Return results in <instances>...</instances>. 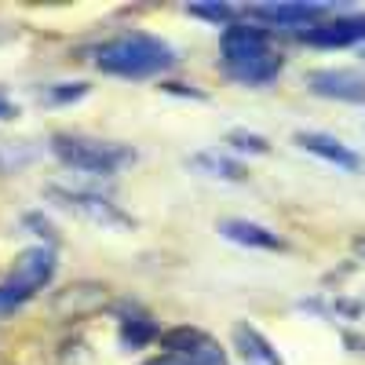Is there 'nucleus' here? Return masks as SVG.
<instances>
[{
	"mask_svg": "<svg viewBox=\"0 0 365 365\" xmlns=\"http://www.w3.org/2000/svg\"><path fill=\"white\" fill-rule=\"evenodd\" d=\"M146 365H187V361H182V358H175V354H168V351H165V354H158V358H150Z\"/></svg>",
	"mask_w": 365,
	"mask_h": 365,
	"instance_id": "obj_19",
	"label": "nucleus"
},
{
	"mask_svg": "<svg viewBox=\"0 0 365 365\" xmlns=\"http://www.w3.org/2000/svg\"><path fill=\"white\" fill-rule=\"evenodd\" d=\"M332 8L325 4H252L245 15L256 19V22H267V26H318Z\"/></svg>",
	"mask_w": 365,
	"mask_h": 365,
	"instance_id": "obj_8",
	"label": "nucleus"
},
{
	"mask_svg": "<svg viewBox=\"0 0 365 365\" xmlns=\"http://www.w3.org/2000/svg\"><path fill=\"white\" fill-rule=\"evenodd\" d=\"M154 336H158L154 322L143 318V314H125V322H120V340H125V347H128V344H132V347H139V344L154 340Z\"/></svg>",
	"mask_w": 365,
	"mask_h": 365,
	"instance_id": "obj_14",
	"label": "nucleus"
},
{
	"mask_svg": "<svg viewBox=\"0 0 365 365\" xmlns=\"http://www.w3.org/2000/svg\"><path fill=\"white\" fill-rule=\"evenodd\" d=\"M48 201L63 205L66 212H73V216L96 223L103 230H125L132 227V216H125L113 201L99 197V194H88V190H63V187H48Z\"/></svg>",
	"mask_w": 365,
	"mask_h": 365,
	"instance_id": "obj_5",
	"label": "nucleus"
},
{
	"mask_svg": "<svg viewBox=\"0 0 365 365\" xmlns=\"http://www.w3.org/2000/svg\"><path fill=\"white\" fill-rule=\"evenodd\" d=\"M187 15H194V19H208V22H216V26L227 29V26H234L237 8H230V4H190Z\"/></svg>",
	"mask_w": 365,
	"mask_h": 365,
	"instance_id": "obj_15",
	"label": "nucleus"
},
{
	"mask_svg": "<svg viewBox=\"0 0 365 365\" xmlns=\"http://www.w3.org/2000/svg\"><path fill=\"white\" fill-rule=\"evenodd\" d=\"M220 234H223L227 241H234V245H249V249H267V252L285 249V241L274 234V230H267V227H259V223H249V220H227V223L220 227Z\"/></svg>",
	"mask_w": 365,
	"mask_h": 365,
	"instance_id": "obj_11",
	"label": "nucleus"
},
{
	"mask_svg": "<svg viewBox=\"0 0 365 365\" xmlns=\"http://www.w3.org/2000/svg\"><path fill=\"white\" fill-rule=\"evenodd\" d=\"M96 66L110 77H158L175 66V48L154 34H125L96 48Z\"/></svg>",
	"mask_w": 365,
	"mask_h": 365,
	"instance_id": "obj_2",
	"label": "nucleus"
},
{
	"mask_svg": "<svg viewBox=\"0 0 365 365\" xmlns=\"http://www.w3.org/2000/svg\"><path fill=\"white\" fill-rule=\"evenodd\" d=\"M55 278V249L51 245H34L22 249L8 270V278L0 282V311H15L26 299H34L48 282Z\"/></svg>",
	"mask_w": 365,
	"mask_h": 365,
	"instance_id": "obj_4",
	"label": "nucleus"
},
{
	"mask_svg": "<svg viewBox=\"0 0 365 365\" xmlns=\"http://www.w3.org/2000/svg\"><path fill=\"white\" fill-rule=\"evenodd\" d=\"M194 172H201V175H208V179H223V182H241L249 172H245V165H237L234 158H223V154H194L190 161H187Z\"/></svg>",
	"mask_w": 365,
	"mask_h": 365,
	"instance_id": "obj_13",
	"label": "nucleus"
},
{
	"mask_svg": "<svg viewBox=\"0 0 365 365\" xmlns=\"http://www.w3.org/2000/svg\"><path fill=\"white\" fill-rule=\"evenodd\" d=\"M296 143L307 150V154H314V158H322V161H329V165H336V168H344V172L361 168V158L354 154V150L344 146L340 139L325 135V132H296Z\"/></svg>",
	"mask_w": 365,
	"mask_h": 365,
	"instance_id": "obj_10",
	"label": "nucleus"
},
{
	"mask_svg": "<svg viewBox=\"0 0 365 365\" xmlns=\"http://www.w3.org/2000/svg\"><path fill=\"white\" fill-rule=\"evenodd\" d=\"M223 70L237 81V84H270L282 73L285 58L274 48L267 26H252V22H234L223 29Z\"/></svg>",
	"mask_w": 365,
	"mask_h": 365,
	"instance_id": "obj_1",
	"label": "nucleus"
},
{
	"mask_svg": "<svg viewBox=\"0 0 365 365\" xmlns=\"http://www.w3.org/2000/svg\"><path fill=\"white\" fill-rule=\"evenodd\" d=\"M303 41L314 48H347V44H365V15L354 19H332L303 29Z\"/></svg>",
	"mask_w": 365,
	"mask_h": 365,
	"instance_id": "obj_9",
	"label": "nucleus"
},
{
	"mask_svg": "<svg viewBox=\"0 0 365 365\" xmlns=\"http://www.w3.org/2000/svg\"><path fill=\"white\" fill-rule=\"evenodd\" d=\"M361 55H365V44H361Z\"/></svg>",
	"mask_w": 365,
	"mask_h": 365,
	"instance_id": "obj_20",
	"label": "nucleus"
},
{
	"mask_svg": "<svg viewBox=\"0 0 365 365\" xmlns=\"http://www.w3.org/2000/svg\"><path fill=\"white\" fill-rule=\"evenodd\" d=\"M11 117H19V106L8 99V91H0V120H11Z\"/></svg>",
	"mask_w": 365,
	"mask_h": 365,
	"instance_id": "obj_18",
	"label": "nucleus"
},
{
	"mask_svg": "<svg viewBox=\"0 0 365 365\" xmlns=\"http://www.w3.org/2000/svg\"><path fill=\"white\" fill-rule=\"evenodd\" d=\"M161 344L168 354L182 358L187 365H230L227 361V351L208 336L201 329H190V325H179V329H168L161 332Z\"/></svg>",
	"mask_w": 365,
	"mask_h": 365,
	"instance_id": "obj_6",
	"label": "nucleus"
},
{
	"mask_svg": "<svg viewBox=\"0 0 365 365\" xmlns=\"http://www.w3.org/2000/svg\"><path fill=\"white\" fill-rule=\"evenodd\" d=\"M307 88L318 99L332 103H365V70L354 66H325L307 77Z\"/></svg>",
	"mask_w": 365,
	"mask_h": 365,
	"instance_id": "obj_7",
	"label": "nucleus"
},
{
	"mask_svg": "<svg viewBox=\"0 0 365 365\" xmlns=\"http://www.w3.org/2000/svg\"><path fill=\"white\" fill-rule=\"evenodd\" d=\"M234 344H237L241 358H245V365H285L282 354L270 347V340L252 325H237L234 329Z\"/></svg>",
	"mask_w": 365,
	"mask_h": 365,
	"instance_id": "obj_12",
	"label": "nucleus"
},
{
	"mask_svg": "<svg viewBox=\"0 0 365 365\" xmlns=\"http://www.w3.org/2000/svg\"><path fill=\"white\" fill-rule=\"evenodd\" d=\"M227 143L234 146V150H241V154H267V150H270V143L263 139V135H256V132H230L227 135Z\"/></svg>",
	"mask_w": 365,
	"mask_h": 365,
	"instance_id": "obj_17",
	"label": "nucleus"
},
{
	"mask_svg": "<svg viewBox=\"0 0 365 365\" xmlns=\"http://www.w3.org/2000/svg\"><path fill=\"white\" fill-rule=\"evenodd\" d=\"M51 154L63 165H70L77 172H91V175H113L117 168L135 161V150L120 146V143H103V139L70 135V132L51 135Z\"/></svg>",
	"mask_w": 365,
	"mask_h": 365,
	"instance_id": "obj_3",
	"label": "nucleus"
},
{
	"mask_svg": "<svg viewBox=\"0 0 365 365\" xmlns=\"http://www.w3.org/2000/svg\"><path fill=\"white\" fill-rule=\"evenodd\" d=\"M88 96V84H48L44 91H41V103H48V106H55V103H77V99H84Z\"/></svg>",
	"mask_w": 365,
	"mask_h": 365,
	"instance_id": "obj_16",
	"label": "nucleus"
}]
</instances>
